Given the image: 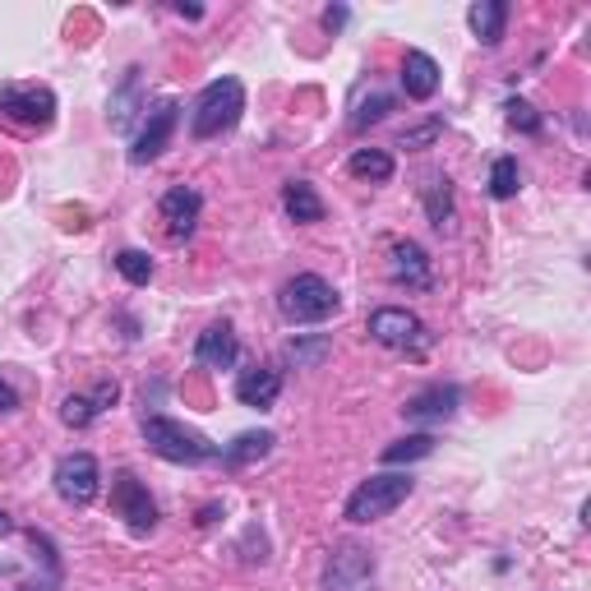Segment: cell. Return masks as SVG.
I'll use <instances>...</instances> for the list:
<instances>
[{"label":"cell","mask_w":591,"mask_h":591,"mask_svg":"<svg viewBox=\"0 0 591 591\" xmlns=\"http://www.w3.org/2000/svg\"><path fill=\"white\" fill-rule=\"evenodd\" d=\"M240 111H245V83L223 75L204 83V92L195 98V111H190V135L195 139H217L240 126Z\"/></svg>","instance_id":"cell-1"},{"label":"cell","mask_w":591,"mask_h":591,"mask_svg":"<svg viewBox=\"0 0 591 591\" xmlns=\"http://www.w3.org/2000/svg\"><path fill=\"white\" fill-rule=\"evenodd\" d=\"M337 305H342L337 287L319 273H296L292 283H283V292H277V315L287 324H324L337 315Z\"/></svg>","instance_id":"cell-2"},{"label":"cell","mask_w":591,"mask_h":591,"mask_svg":"<svg viewBox=\"0 0 591 591\" xmlns=\"http://www.w3.org/2000/svg\"><path fill=\"white\" fill-rule=\"evenodd\" d=\"M144 440H148V449L158 453V457L180 462V466H199V462H213L217 453H223L208 440V434L190 430L176 416H144Z\"/></svg>","instance_id":"cell-3"},{"label":"cell","mask_w":591,"mask_h":591,"mask_svg":"<svg viewBox=\"0 0 591 591\" xmlns=\"http://www.w3.org/2000/svg\"><path fill=\"white\" fill-rule=\"evenodd\" d=\"M412 490H416V481L407 476V472H384V476H370V481H361L356 490H352V500H347V522H356V526H365V522H380V518H388L393 509H402L412 500Z\"/></svg>","instance_id":"cell-4"},{"label":"cell","mask_w":591,"mask_h":591,"mask_svg":"<svg viewBox=\"0 0 591 591\" xmlns=\"http://www.w3.org/2000/svg\"><path fill=\"white\" fill-rule=\"evenodd\" d=\"M370 337H375L380 347L407 352V356H425L434 347V333L412 315V309H402V305H380L375 315H370Z\"/></svg>","instance_id":"cell-5"},{"label":"cell","mask_w":591,"mask_h":591,"mask_svg":"<svg viewBox=\"0 0 591 591\" xmlns=\"http://www.w3.org/2000/svg\"><path fill=\"white\" fill-rule=\"evenodd\" d=\"M0 116L23 130H47L56 120V92L47 83H0Z\"/></svg>","instance_id":"cell-6"},{"label":"cell","mask_w":591,"mask_h":591,"mask_svg":"<svg viewBox=\"0 0 591 591\" xmlns=\"http://www.w3.org/2000/svg\"><path fill=\"white\" fill-rule=\"evenodd\" d=\"M51 481H56V494H60V500L75 504V509H83V504L98 500V485H102L98 457H92V453H66V457L56 462Z\"/></svg>","instance_id":"cell-7"},{"label":"cell","mask_w":591,"mask_h":591,"mask_svg":"<svg viewBox=\"0 0 591 591\" xmlns=\"http://www.w3.org/2000/svg\"><path fill=\"white\" fill-rule=\"evenodd\" d=\"M111 509H116V518H126L130 532H152V526H158V504H152L148 485L135 472L111 476Z\"/></svg>","instance_id":"cell-8"},{"label":"cell","mask_w":591,"mask_h":591,"mask_svg":"<svg viewBox=\"0 0 591 591\" xmlns=\"http://www.w3.org/2000/svg\"><path fill=\"white\" fill-rule=\"evenodd\" d=\"M176 120H180V102H158V107H148V116H144V126H139V135H135V148H130V162L135 167H148V162H158L162 152H167V144H171V135H176Z\"/></svg>","instance_id":"cell-9"},{"label":"cell","mask_w":591,"mask_h":591,"mask_svg":"<svg viewBox=\"0 0 591 591\" xmlns=\"http://www.w3.org/2000/svg\"><path fill=\"white\" fill-rule=\"evenodd\" d=\"M370 582H375V554L361 545H337L324 569V591H370Z\"/></svg>","instance_id":"cell-10"},{"label":"cell","mask_w":591,"mask_h":591,"mask_svg":"<svg viewBox=\"0 0 591 591\" xmlns=\"http://www.w3.org/2000/svg\"><path fill=\"white\" fill-rule=\"evenodd\" d=\"M158 213H162L171 240H190L195 227H199V213H204V195L195 190V185H171V190L162 195V204H158Z\"/></svg>","instance_id":"cell-11"},{"label":"cell","mask_w":591,"mask_h":591,"mask_svg":"<svg viewBox=\"0 0 591 591\" xmlns=\"http://www.w3.org/2000/svg\"><path fill=\"white\" fill-rule=\"evenodd\" d=\"M457 407H462L457 384H430V388H421V393H412V397H407V407H402V416L416 421V425H444V421H453V416H457Z\"/></svg>","instance_id":"cell-12"},{"label":"cell","mask_w":591,"mask_h":591,"mask_svg":"<svg viewBox=\"0 0 591 591\" xmlns=\"http://www.w3.org/2000/svg\"><path fill=\"white\" fill-rule=\"evenodd\" d=\"M240 361V342H236V328L227 319L208 324L199 337H195V365L199 370H232Z\"/></svg>","instance_id":"cell-13"},{"label":"cell","mask_w":591,"mask_h":591,"mask_svg":"<svg viewBox=\"0 0 591 591\" xmlns=\"http://www.w3.org/2000/svg\"><path fill=\"white\" fill-rule=\"evenodd\" d=\"M388 277L397 287H416L425 292L434 277H430V255L421 250L416 240H393V250H388Z\"/></svg>","instance_id":"cell-14"},{"label":"cell","mask_w":591,"mask_h":591,"mask_svg":"<svg viewBox=\"0 0 591 591\" xmlns=\"http://www.w3.org/2000/svg\"><path fill=\"white\" fill-rule=\"evenodd\" d=\"M277 393H283V370H273V365H255V370H240L236 375V402L240 407H273Z\"/></svg>","instance_id":"cell-15"},{"label":"cell","mask_w":591,"mask_h":591,"mask_svg":"<svg viewBox=\"0 0 591 591\" xmlns=\"http://www.w3.org/2000/svg\"><path fill=\"white\" fill-rule=\"evenodd\" d=\"M139 75H144V70H130V75H126V83H120V88L111 92V102H107V120H111V130H116V135H130V130H135V120H144V116H148V102H144Z\"/></svg>","instance_id":"cell-16"},{"label":"cell","mask_w":591,"mask_h":591,"mask_svg":"<svg viewBox=\"0 0 591 591\" xmlns=\"http://www.w3.org/2000/svg\"><path fill=\"white\" fill-rule=\"evenodd\" d=\"M402 92H407L412 102H430L434 92H440V66H434V56L407 51V60H402Z\"/></svg>","instance_id":"cell-17"},{"label":"cell","mask_w":591,"mask_h":591,"mask_svg":"<svg viewBox=\"0 0 591 591\" xmlns=\"http://www.w3.org/2000/svg\"><path fill=\"white\" fill-rule=\"evenodd\" d=\"M466 23H472V33H476L481 47H500L504 28H509V6H504V0H476V6L466 10Z\"/></svg>","instance_id":"cell-18"},{"label":"cell","mask_w":591,"mask_h":591,"mask_svg":"<svg viewBox=\"0 0 591 591\" xmlns=\"http://www.w3.org/2000/svg\"><path fill=\"white\" fill-rule=\"evenodd\" d=\"M273 444H277L273 430H245V434H236V440H232L223 453H217V457H223V466H232V472H240V466H250V462L268 457Z\"/></svg>","instance_id":"cell-19"},{"label":"cell","mask_w":591,"mask_h":591,"mask_svg":"<svg viewBox=\"0 0 591 591\" xmlns=\"http://www.w3.org/2000/svg\"><path fill=\"white\" fill-rule=\"evenodd\" d=\"M283 208L292 223H324V199L309 180H287L283 185Z\"/></svg>","instance_id":"cell-20"},{"label":"cell","mask_w":591,"mask_h":591,"mask_svg":"<svg viewBox=\"0 0 591 591\" xmlns=\"http://www.w3.org/2000/svg\"><path fill=\"white\" fill-rule=\"evenodd\" d=\"M425 217H430L434 232H453V185H449V176L425 180Z\"/></svg>","instance_id":"cell-21"},{"label":"cell","mask_w":591,"mask_h":591,"mask_svg":"<svg viewBox=\"0 0 591 591\" xmlns=\"http://www.w3.org/2000/svg\"><path fill=\"white\" fill-rule=\"evenodd\" d=\"M347 171H352L356 180L384 185V180H393V158H388L384 148H356V152H352V162H347Z\"/></svg>","instance_id":"cell-22"},{"label":"cell","mask_w":591,"mask_h":591,"mask_svg":"<svg viewBox=\"0 0 591 591\" xmlns=\"http://www.w3.org/2000/svg\"><path fill=\"white\" fill-rule=\"evenodd\" d=\"M333 356V337H292L287 342V361L296 365V370H315V365H324Z\"/></svg>","instance_id":"cell-23"},{"label":"cell","mask_w":591,"mask_h":591,"mask_svg":"<svg viewBox=\"0 0 591 591\" xmlns=\"http://www.w3.org/2000/svg\"><path fill=\"white\" fill-rule=\"evenodd\" d=\"M393 111V92H370V98H361L356 107H352V116H347V126L356 130V135H365L370 126H380V120Z\"/></svg>","instance_id":"cell-24"},{"label":"cell","mask_w":591,"mask_h":591,"mask_svg":"<svg viewBox=\"0 0 591 591\" xmlns=\"http://www.w3.org/2000/svg\"><path fill=\"white\" fill-rule=\"evenodd\" d=\"M430 453H434V440H430V434H407V440L388 444V449L380 453V462H384V466H402V462H421V457H430Z\"/></svg>","instance_id":"cell-25"},{"label":"cell","mask_w":591,"mask_h":591,"mask_svg":"<svg viewBox=\"0 0 591 591\" xmlns=\"http://www.w3.org/2000/svg\"><path fill=\"white\" fill-rule=\"evenodd\" d=\"M522 190V171H518V158H500L490 167V195L494 199H513Z\"/></svg>","instance_id":"cell-26"},{"label":"cell","mask_w":591,"mask_h":591,"mask_svg":"<svg viewBox=\"0 0 591 591\" xmlns=\"http://www.w3.org/2000/svg\"><path fill=\"white\" fill-rule=\"evenodd\" d=\"M116 268H120V277H126L130 287H148L152 283V259L144 250H120L116 255Z\"/></svg>","instance_id":"cell-27"},{"label":"cell","mask_w":591,"mask_h":591,"mask_svg":"<svg viewBox=\"0 0 591 591\" xmlns=\"http://www.w3.org/2000/svg\"><path fill=\"white\" fill-rule=\"evenodd\" d=\"M504 111H509V126H513V130H522V135H541V130H545V120H541V111H536L532 102L509 98V102H504Z\"/></svg>","instance_id":"cell-28"},{"label":"cell","mask_w":591,"mask_h":591,"mask_svg":"<svg viewBox=\"0 0 591 591\" xmlns=\"http://www.w3.org/2000/svg\"><path fill=\"white\" fill-rule=\"evenodd\" d=\"M60 421H66L70 430H88L92 421H98V412H92L88 393H70L66 402H60Z\"/></svg>","instance_id":"cell-29"},{"label":"cell","mask_w":591,"mask_h":591,"mask_svg":"<svg viewBox=\"0 0 591 591\" xmlns=\"http://www.w3.org/2000/svg\"><path fill=\"white\" fill-rule=\"evenodd\" d=\"M434 139H440V120H430V126H421V130H407L397 148H430Z\"/></svg>","instance_id":"cell-30"},{"label":"cell","mask_w":591,"mask_h":591,"mask_svg":"<svg viewBox=\"0 0 591 591\" xmlns=\"http://www.w3.org/2000/svg\"><path fill=\"white\" fill-rule=\"evenodd\" d=\"M347 19H352L347 6H328V10H324V28H328V33H337V28L347 23Z\"/></svg>","instance_id":"cell-31"},{"label":"cell","mask_w":591,"mask_h":591,"mask_svg":"<svg viewBox=\"0 0 591 591\" xmlns=\"http://www.w3.org/2000/svg\"><path fill=\"white\" fill-rule=\"evenodd\" d=\"M19 407V397H14V388L6 384V380H0V412H14Z\"/></svg>","instance_id":"cell-32"},{"label":"cell","mask_w":591,"mask_h":591,"mask_svg":"<svg viewBox=\"0 0 591 591\" xmlns=\"http://www.w3.org/2000/svg\"><path fill=\"white\" fill-rule=\"evenodd\" d=\"M176 14H180V19H199L204 10H199V6H185V0H180V6H176Z\"/></svg>","instance_id":"cell-33"},{"label":"cell","mask_w":591,"mask_h":591,"mask_svg":"<svg viewBox=\"0 0 591 591\" xmlns=\"http://www.w3.org/2000/svg\"><path fill=\"white\" fill-rule=\"evenodd\" d=\"M10 532H14V522H10L6 513H0V536H10Z\"/></svg>","instance_id":"cell-34"}]
</instances>
